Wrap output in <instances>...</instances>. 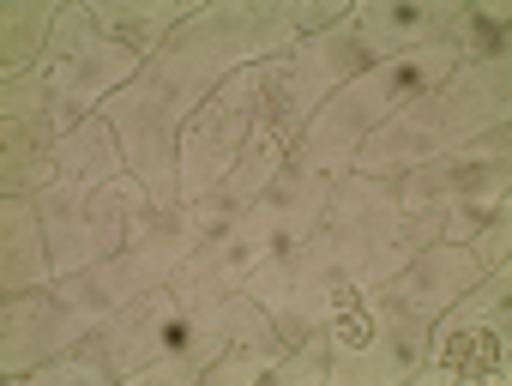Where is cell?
Masks as SVG:
<instances>
[{"label": "cell", "instance_id": "1", "mask_svg": "<svg viewBox=\"0 0 512 386\" xmlns=\"http://www.w3.org/2000/svg\"><path fill=\"white\" fill-rule=\"evenodd\" d=\"M446 368L452 374H494L500 368V350H494L488 332H464V338L446 344Z\"/></svg>", "mask_w": 512, "mask_h": 386}, {"label": "cell", "instance_id": "2", "mask_svg": "<svg viewBox=\"0 0 512 386\" xmlns=\"http://www.w3.org/2000/svg\"><path fill=\"white\" fill-rule=\"evenodd\" d=\"M338 326H344V344H368V314L356 308L350 290H338Z\"/></svg>", "mask_w": 512, "mask_h": 386}]
</instances>
